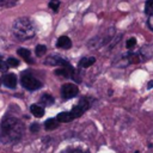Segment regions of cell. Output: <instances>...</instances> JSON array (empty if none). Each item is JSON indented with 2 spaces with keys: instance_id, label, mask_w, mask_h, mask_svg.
<instances>
[{
  "instance_id": "obj_16",
  "label": "cell",
  "mask_w": 153,
  "mask_h": 153,
  "mask_svg": "<svg viewBox=\"0 0 153 153\" xmlns=\"http://www.w3.org/2000/svg\"><path fill=\"white\" fill-rule=\"evenodd\" d=\"M41 103L44 105V106H49V105H51L53 103H54V98L50 96V94H43L42 97H41Z\"/></svg>"
},
{
  "instance_id": "obj_12",
  "label": "cell",
  "mask_w": 153,
  "mask_h": 153,
  "mask_svg": "<svg viewBox=\"0 0 153 153\" xmlns=\"http://www.w3.org/2000/svg\"><path fill=\"white\" fill-rule=\"evenodd\" d=\"M56 120H57L59 122H63V123H66V122H71V121H73L74 118H73V116L71 115L69 111H68V112H67V111H63V112L57 114Z\"/></svg>"
},
{
  "instance_id": "obj_19",
  "label": "cell",
  "mask_w": 153,
  "mask_h": 153,
  "mask_svg": "<svg viewBox=\"0 0 153 153\" xmlns=\"http://www.w3.org/2000/svg\"><path fill=\"white\" fill-rule=\"evenodd\" d=\"M49 7L54 12H57L59 11V7H60V0H50L49 1Z\"/></svg>"
},
{
  "instance_id": "obj_6",
  "label": "cell",
  "mask_w": 153,
  "mask_h": 153,
  "mask_svg": "<svg viewBox=\"0 0 153 153\" xmlns=\"http://www.w3.org/2000/svg\"><path fill=\"white\" fill-rule=\"evenodd\" d=\"M79 93V88L75 84H72V82H67L65 85H62L61 87V96L63 99H69V98H73L75 97L76 94Z\"/></svg>"
},
{
  "instance_id": "obj_29",
  "label": "cell",
  "mask_w": 153,
  "mask_h": 153,
  "mask_svg": "<svg viewBox=\"0 0 153 153\" xmlns=\"http://www.w3.org/2000/svg\"><path fill=\"white\" fill-rule=\"evenodd\" d=\"M135 153H139V152H137V151H136V152H135Z\"/></svg>"
},
{
  "instance_id": "obj_30",
  "label": "cell",
  "mask_w": 153,
  "mask_h": 153,
  "mask_svg": "<svg viewBox=\"0 0 153 153\" xmlns=\"http://www.w3.org/2000/svg\"><path fill=\"white\" fill-rule=\"evenodd\" d=\"M86 153H90V152H86Z\"/></svg>"
},
{
  "instance_id": "obj_21",
  "label": "cell",
  "mask_w": 153,
  "mask_h": 153,
  "mask_svg": "<svg viewBox=\"0 0 153 153\" xmlns=\"http://www.w3.org/2000/svg\"><path fill=\"white\" fill-rule=\"evenodd\" d=\"M135 44H136V38H134V37H130V38H129V39H127V42H126V47H127L128 49L134 48V47H135Z\"/></svg>"
},
{
  "instance_id": "obj_26",
  "label": "cell",
  "mask_w": 153,
  "mask_h": 153,
  "mask_svg": "<svg viewBox=\"0 0 153 153\" xmlns=\"http://www.w3.org/2000/svg\"><path fill=\"white\" fill-rule=\"evenodd\" d=\"M71 153H84L81 149H79V148H75V149H73Z\"/></svg>"
},
{
  "instance_id": "obj_17",
  "label": "cell",
  "mask_w": 153,
  "mask_h": 153,
  "mask_svg": "<svg viewBox=\"0 0 153 153\" xmlns=\"http://www.w3.org/2000/svg\"><path fill=\"white\" fill-rule=\"evenodd\" d=\"M35 53H36V55L39 57V56H43L45 53H47V47L45 45H43V44H38L37 47H36V49H35Z\"/></svg>"
},
{
  "instance_id": "obj_15",
  "label": "cell",
  "mask_w": 153,
  "mask_h": 153,
  "mask_svg": "<svg viewBox=\"0 0 153 153\" xmlns=\"http://www.w3.org/2000/svg\"><path fill=\"white\" fill-rule=\"evenodd\" d=\"M57 126H59V121L56 118H49L44 122V127L47 130H54L57 128Z\"/></svg>"
},
{
  "instance_id": "obj_25",
  "label": "cell",
  "mask_w": 153,
  "mask_h": 153,
  "mask_svg": "<svg viewBox=\"0 0 153 153\" xmlns=\"http://www.w3.org/2000/svg\"><path fill=\"white\" fill-rule=\"evenodd\" d=\"M38 128H39V126L35 123V124H32V126H31V131H37V130H38Z\"/></svg>"
},
{
  "instance_id": "obj_2",
  "label": "cell",
  "mask_w": 153,
  "mask_h": 153,
  "mask_svg": "<svg viewBox=\"0 0 153 153\" xmlns=\"http://www.w3.org/2000/svg\"><path fill=\"white\" fill-rule=\"evenodd\" d=\"M12 32L18 39L26 41L35 36V27L29 18L20 17L14 20L12 25Z\"/></svg>"
},
{
  "instance_id": "obj_5",
  "label": "cell",
  "mask_w": 153,
  "mask_h": 153,
  "mask_svg": "<svg viewBox=\"0 0 153 153\" xmlns=\"http://www.w3.org/2000/svg\"><path fill=\"white\" fill-rule=\"evenodd\" d=\"M90 106H91V100H88L87 98H81L80 102H79L69 112H71V115L73 116V118H78V117H80L85 111H87Z\"/></svg>"
},
{
  "instance_id": "obj_7",
  "label": "cell",
  "mask_w": 153,
  "mask_h": 153,
  "mask_svg": "<svg viewBox=\"0 0 153 153\" xmlns=\"http://www.w3.org/2000/svg\"><path fill=\"white\" fill-rule=\"evenodd\" d=\"M45 63L47 65H50V66H61V67H69V62L60 56H49L47 57L45 60Z\"/></svg>"
},
{
  "instance_id": "obj_20",
  "label": "cell",
  "mask_w": 153,
  "mask_h": 153,
  "mask_svg": "<svg viewBox=\"0 0 153 153\" xmlns=\"http://www.w3.org/2000/svg\"><path fill=\"white\" fill-rule=\"evenodd\" d=\"M6 63H7L8 67H17V66H19V61L17 59H14V57H8Z\"/></svg>"
},
{
  "instance_id": "obj_11",
  "label": "cell",
  "mask_w": 153,
  "mask_h": 153,
  "mask_svg": "<svg viewBox=\"0 0 153 153\" xmlns=\"http://www.w3.org/2000/svg\"><path fill=\"white\" fill-rule=\"evenodd\" d=\"M94 62H96V57H93V56L84 57V59H81V60L79 61V67H81V68H88V67H91Z\"/></svg>"
},
{
  "instance_id": "obj_13",
  "label": "cell",
  "mask_w": 153,
  "mask_h": 153,
  "mask_svg": "<svg viewBox=\"0 0 153 153\" xmlns=\"http://www.w3.org/2000/svg\"><path fill=\"white\" fill-rule=\"evenodd\" d=\"M18 54L24 59V61H26L27 63H32L33 61H32V59H31V53H30V50H27V49H25V48H19L18 49Z\"/></svg>"
},
{
  "instance_id": "obj_4",
  "label": "cell",
  "mask_w": 153,
  "mask_h": 153,
  "mask_svg": "<svg viewBox=\"0 0 153 153\" xmlns=\"http://www.w3.org/2000/svg\"><path fill=\"white\" fill-rule=\"evenodd\" d=\"M20 82H22L23 87H25L26 90H30V91L38 90L39 87H42V82L38 79H36L33 75L29 74V73H25V74L22 75Z\"/></svg>"
},
{
  "instance_id": "obj_22",
  "label": "cell",
  "mask_w": 153,
  "mask_h": 153,
  "mask_svg": "<svg viewBox=\"0 0 153 153\" xmlns=\"http://www.w3.org/2000/svg\"><path fill=\"white\" fill-rule=\"evenodd\" d=\"M18 0H2V7H12L17 4Z\"/></svg>"
},
{
  "instance_id": "obj_8",
  "label": "cell",
  "mask_w": 153,
  "mask_h": 153,
  "mask_svg": "<svg viewBox=\"0 0 153 153\" xmlns=\"http://www.w3.org/2000/svg\"><path fill=\"white\" fill-rule=\"evenodd\" d=\"M137 54H139L141 61L148 60V59L153 55V47H152V45H145V47H142V48L139 50Z\"/></svg>"
},
{
  "instance_id": "obj_14",
  "label": "cell",
  "mask_w": 153,
  "mask_h": 153,
  "mask_svg": "<svg viewBox=\"0 0 153 153\" xmlns=\"http://www.w3.org/2000/svg\"><path fill=\"white\" fill-rule=\"evenodd\" d=\"M30 111L31 114L35 116V117H42L44 115V110L41 105H37V104H33L30 106Z\"/></svg>"
},
{
  "instance_id": "obj_18",
  "label": "cell",
  "mask_w": 153,
  "mask_h": 153,
  "mask_svg": "<svg viewBox=\"0 0 153 153\" xmlns=\"http://www.w3.org/2000/svg\"><path fill=\"white\" fill-rule=\"evenodd\" d=\"M145 12H146V14H152L153 13V0H147L146 1Z\"/></svg>"
},
{
  "instance_id": "obj_10",
  "label": "cell",
  "mask_w": 153,
  "mask_h": 153,
  "mask_svg": "<svg viewBox=\"0 0 153 153\" xmlns=\"http://www.w3.org/2000/svg\"><path fill=\"white\" fill-rule=\"evenodd\" d=\"M56 47L61 48V49H69L72 47V41L67 36H61V37H59V39L56 42Z\"/></svg>"
},
{
  "instance_id": "obj_9",
  "label": "cell",
  "mask_w": 153,
  "mask_h": 153,
  "mask_svg": "<svg viewBox=\"0 0 153 153\" xmlns=\"http://www.w3.org/2000/svg\"><path fill=\"white\" fill-rule=\"evenodd\" d=\"M2 82L5 84V86H7L8 88H14L17 86V76L12 73H8L6 75H4L2 78Z\"/></svg>"
},
{
  "instance_id": "obj_3",
  "label": "cell",
  "mask_w": 153,
  "mask_h": 153,
  "mask_svg": "<svg viewBox=\"0 0 153 153\" xmlns=\"http://www.w3.org/2000/svg\"><path fill=\"white\" fill-rule=\"evenodd\" d=\"M115 35H116V33H115V29L110 27V29H108L105 32H102L100 35H97V36H94L93 38H91V39L88 41L87 45H88V48H91V49H98V48H100V47H103V45H106V44L111 41V38H112Z\"/></svg>"
},
{
  "instance_id": "obj_24",
  "label": "cell",
  "mask_w": 153,
  "mask_h": 153,
  "mask_svg": "<svg viewBox=\"0 0 153 153\" xmlns=\"http://www.w3.org/2000/svg\"><path fill=\"white\" fill-rule=\"evenodd\" d=\"M7 68H8L7 63H6V62H4L2 60H0V71H1V72H5Z\"/></svg>"
},
{
  "instance_id": "obj_28",
  "label": "cell",
  "mask_w": 153,
  "mask_h": 153,
  "mask_svg": "<svg viewBox=\"0 0 153 153\" xmlns=\"http://www.w3.org/2000/svg\"><path fill=\"white\" fill-rule=\"evenodd\" d=\"M0 7H2V0H0Z\"/></svg>"
},
{
  "instance_id": "obj_1",
  "label": "cell",
  "mask_w": 153,
  "mask_h": 153,
  "mask_svg": "<svg viewBox=\"0 0 153 153\" xmlns=\"http://www.w3.org/2000/svg\"><path fill=\"white\" fill-rule=\"evenodd\" d=\"M24 134V124L13 116H6L0 123V141L12 143L18 141Z\"/></svg>"
},
{
  "instance_id": "obj_23",
  "label": "cell",
  "mask_w": 153,
  "mask_h": 153,
  "mask_svg": "<svg viewBox=\"0 0 153 153\" xmlns=\"http://www.w3.org/2000/svg\"><path fill=\"white\" fill-rule=\"evenodd\" d=\"M147 25H148L149 30H152V31H153V13H152V14H149L148 20H147Z\"/></svg>"
},
{
  "instance_id": "obj_27",
  "label": "cell",
  "mask_w": 153,
  "mask_h": 153,
  "mask_svg": "<svg viewBox=\"0 0 153 153\" xmlns=\"http://www.w3.org/2000/svg\"><path fill=\"white\" fill-rule=\"evenodd\" d=\"M147 87H148V88H152V87H153V80H151V81L148 82V85H147Z\"/></svg>"
}]
</instances>
